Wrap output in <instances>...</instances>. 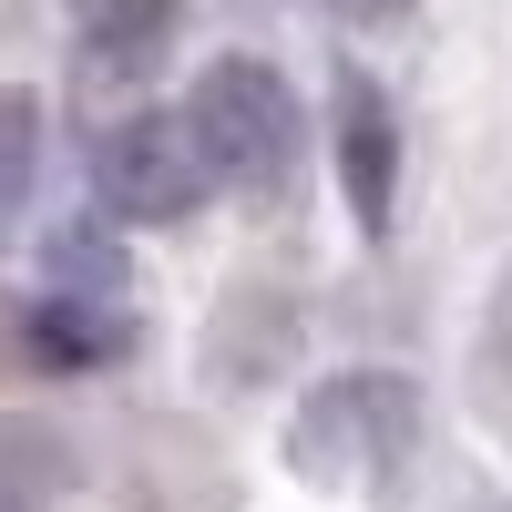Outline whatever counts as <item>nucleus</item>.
Here are the masks:
<instances>
[{
    "label": "nucleus",
    "mask_w": 512,
    "mask_h": 512,
    "mask_svg": "<svg viewBox=\"0 0 512 512\" xmlns=\"http://www.w3.org/2000/svg\"><path fill=\"white\" fill-rule=\"evenodd\" d=\"M287 461L308 472L318 492H400V472L420 461V379L400 369H338L318 379L287 420Z\"/></svg>",
    "instance_id": "f257e3e1"
},
{
    "label": "nucleus",
    "mask_w": 512,
    "mask_h": 512,
    "mask_svg": "<svg viewBox=\"0 0 512 512\" xmlns=\"http://www.w3.org/2000/svg\"><path fill=\"white\" fill-rule=\"evenodd\" d=\"M185 134H195L216 185L267 195L297 164V93H287V72L256 62V52H216L195 72V93H185Z\"/></svg>",
    "instance_id": "f03ea898"
},
{
    "label": "nucleus",
    "mask_w": 512,
    "mask_h": 512,
    "mask_svg": "<svg viewBox=\"0 0 512 512\" xmlns=\"http://www.w3.org/2000/svg\"><path fill=\"white\" fill-rule=\"evenodd\" d=\"M205 154L185 134V113H123L93 134V205L113 226H175L205 205Z\"/></svg>",
    "instance_id": "7ed1b4c3"
},
{
    "label": "nucleus",
    "mask_w": 512,
    "mask_h": 512,
    "mask_svg": "<svg viewBox=\"0 0 512 512\" xmlns=\"http://www.w3.org/2000/svg\"><path fill=\"white\" fill-rule=\"evenodd\" d=\"M338 185H349V216L379 236L390 226V195H400V113L379 82H349L338 93Z\"/></svg>",
    "instance_id": "20e7f679"
},
{
    "label": "nucleus",
    "mask_w": 512,
    "mask_h": 512,
    "mask_svg": "<svg viewBox=\"0 0 512 512\" xmlns=\"http://www.w3.org/2000/svg\"><path fill=\"white\" fill-rule=\"evenodd\" d=\"M123 349V308L113 297H41L31 308V359H62V369H82V359H113Z\"/></svg>",
    "instance_id": "39448f33"
},
{
    "label": "nucleus",
    "mask_w": 512,
    "mask_h": 512,
    "mask_svg": "<svg viewBox=\"0 0 512 512\" xmlns=\"http://www.w3.org/2000/svg\"><path fill=\"white\" fill-rule=\"evenodd\" d=\"M72 21H82V41H93V52L113 62H144L164 31H175V0H72Z\"/></svg>",
    "instance_id": "423d86ee"
},
{
    "label": "nucleus",
    "mask_w": 512,
    "mask_h": 512,
    "mask_svg": "<svg viewBox=\"0 0 512 512\" xmlns=\"http://www.w3.org/2000/svg\"><path fill=\"white\" fill-rule=\"evenodd\" d=\"M31 175H41V103L0 82V236L21 226V205H31Z\"/></svg>",
    "instance_id": "0eeeda50"
},
{
    "label": "nucleus",
    "mask_w": 512,
    "mask_h": 512,
    "mask_svg": "<svg viewBox=\"0 0 512 512\" xmlns=\"http://www.w3.org/2000/svg\"><path fill=\"white\" fill-rule=\"evenodd\" d=\"M349 11H400V0H349Z\"/></svg>",
    "instance_id": "6e6552de"
}]
</instances>
